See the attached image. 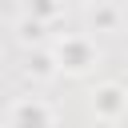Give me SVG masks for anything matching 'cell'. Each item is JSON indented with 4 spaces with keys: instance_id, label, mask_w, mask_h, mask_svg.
Listing matches in <instances>:
<instances>
[{
    "instance_id": "obj_1",
    "label": "cell",
    "mask_w": 128,
    "mask_h": 128,
    "mask_svg": "<svg viewBox=\"0 0 128 128\" xmlns=\"http://www.w3.org/2000/svg\"><path fill=\"white\" fill-rule=\"evenodd\" d=\"M20 128H44V108L40 104H24L20 108Z\"/></svg>"
}]
</instances>
